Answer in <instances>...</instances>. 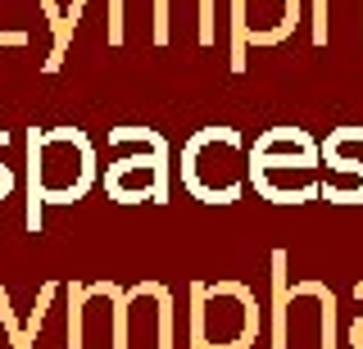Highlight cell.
<instances>
[{
    "label": "cell",
    "instance_id": "4",
    "mask_svg": "<svg viewBox=\"0 0 363 349\" xmlns=\"http://www.w3.org/2000/svg\"><path fill=\"white\" fill-rule=\"evenodd\" d=\"M259 336V299L241 281L191 286V341L196 349H250Z\"/></svg>",
    "mask_w": 363,
    "mask_h": 349
},
{
    "label": "cell",
    "instance_id": "8",
    "mask_svg": "<svg viewBox=\"0 0 363 349\" xmlns=\"http://www.w3.org/2000/svg\"><path fill=\"white\" fill-rule=\"evenodd\" d=\"M9 190H14V168H9L5 159H0V200H5Z\"/></svg>",
    "mask_w": 363,
    "mask_h": 349
},
{
    "label": "cell",
    "instance_id": "2",
    "mask_svg": "<svg viewBox=\"0 0 363 349\" xmlns=\"http://www.w3.org/2000/svg\"><path fill=\"white\" fill-rule=\"evenodd\" d=\"M318 164H323V141H313L304 127H268L250 145V182L272 205H304L323 195Z\"/></svg>",
    "mask_w": 363,
    "mask_h": 349
},
{
    "label": "cell",
    "instance_id": "3",
    "mask_svg": "<svg viewBox=\"0 0 363 349\" xmlns=\"http://www.w3.org/2000/svg\"><path fill=\"white\" fill-rule=\"evenodd\" d=\"M250 177V150L236 127H200L182 145V186L204 205H236Z\"/></svg>",
    "mask_w": 363,
    "mask_h": 349
},
{
    "label": "cell",
    "instance_id": "9",
    "mask_svg": "<svg viewBox=\"0 0 363 349\" xmlns=\"http://www.w3.org/2000/svg\"><path fill=\"white\" fill-rule=\"evenodd\" d=\"M350 345H354V349H363V313L354 318V326H350Z\"/></svg>",
    "mask_w": 363,
    "mask_h": 349
},
{
    "label": "cell",
    "instance_id": "5",
    "mask_svg": "<svg viewBox=\"0 0 363 349\" xmlns=\"http://www.w3.org/2000/svg\"><path fill=\"white\" fill-rule=\"evenodd\" d=\"M105 190L118 205H168V141L141 127V154H123L109 164Z\"/></svg>",
    "mask_w": 363,
    "mask_h": 349
},
{
    "label": "cell",
    "instance_id": "6",
    "mask_svg": "<svg viewBox=\"0 0 363 349\" xmlns=\"http://www.w3.org/2000/svg\"><path fill=\"white\" fill-rule=\"evenodd\" d=\"M354 145H363V127H336L323 141V200H332V205H363V159L350 154Z\"/></svg>",
    "mask_w": 363,
    "mask_h": 349
},
{
    "label": "cell",
    "instance_id": "7",
    "mask_svg": "<svg viewBox=\"0 0 363 349\" xmlns=\"http://www.w3.org/2000/svg\"><path fill=\"white\" fill-rule=\"evenodd\" d=\"M236 14H241V37L255 46H277L291 37L295 28V0H236Z\"/></svg>",
    "mask_w": 363,
    "mask_h": 349
},
{
    "label": "cell",
    "instance_id": "1",
    "mask_svg": "<svg viewBox=\"0 0 363 349\" xmlns=\"http://www.w3.org/2000/svg\"><path fill=\"white\" fill-rule=\"evenodd\" d=\"M96 145L82 127H45L28 132V190L32 213L28 227H37V205H73L96 186Z\"/></svg>",
    "mask_w": 363,
    "mask_h": 349
}]
</instances>
